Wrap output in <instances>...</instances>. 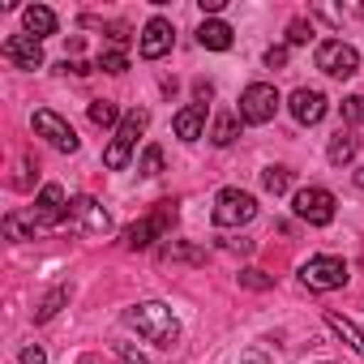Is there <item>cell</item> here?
<instances>
[{"mask_svg":"<svg viewBox=\"0 0 364 364\" xmlns=\"http://www.w3.org/2000/svg\"><path fill=\"white\" fill-rule=\"evenodd\" d=\"M124 326L137 330L154 347H176L180 343V321H176L171 304H163V300H141V304L124 309Z\"/></svg>","mask_w":364,"mask_h":364,"instance_id":"cell-1","label":"cell"},{"mask_svg":"<svg viewBox=\"0 0 364 364\" xmlns=\"http://www.w3.org/2000/svg\"><path fill=\"white\" fill-rule=\"evenodd\" d=\"M146 124H150V112H146V107H133V112H124V120L116 124V137H112V146L103 150V167L120 171V167L129 163V154H133L137 137L146 133Z\"/></svg>","mask_w":364,"mask_h":364,"instance_id":"cell-2","label":"cell"},{"mask_svg":"<svg viewBox=\"0 0 364 364\" xmlns=\"http://www.w3.org/2000/svg\"><path fill=\"white\" fill-rule=\"evenodd\" d=\"M176 206H180V202H159V206H154V215H146V219L129 223V228H124V236H120V240H124V249H133V253H137V249H150L154 240H163V236L171 232V223H176Z\"/></svg>","mask_w":364,"mask_h":364,"instance_id":"cell-3","label":"cell"},{"mask_svg":"<svg viewBox=\"0 0 364 364\" xmlns=\"http://www.w3.org/2000/svg\"><path fill=\"white\" fill-rule=\"evenodd\" d=\"M300 283H304L309 291H334V287H343V283H347V262H343V257H334V253L309 257V262L300 266Z\"/></svg>","mask_w":364,"mask_h":364,"instance_id":"cell-4","label":"cell"},{"mask_svg":"<svg viewBox=\"0 0 364 364\" xmlns=\"http://www.w3.org/2000/svg\"><path fill=\"white\" fill-rule=\"evenodd\" d=\"M279 90L270 86V82H253V86H245V95H240V120L245 124H270L274 120V112H279Z\"/></svg>","mask_w":364,"mask_h":364,"instance_id":"cell-5","label":"cell"},{"mask_svg":"<svg viewBox=\"0 0 364 364\" xmlns=\"http://www.w3.org/2000/svg\"><path fill=\"white\" fill-rule=\"evenodd\" d=\"M334 193L330 189H317V185H309V189H300L296 198H291V210H296V219H304L309 228H330L334 223Z\"/></svg>","mask_w":364,"mask_h":364,"instance_id":"cell-6","label":"cell"},{"mask_svg":"<svg viewBox=\"0 0 364 364\" xmlns=\"http://www.w3.org/2000/svg\"><path fill=\"white\" fill-rule=\"evenodd\" d=\"M253 215H257V198L245 193V189H223L215 198V210H210L215 228H245Z\"/></svg>","mask_w":364,"mask_h":364,"instance_id":"cell-7","label":"cell"},{"mask_svg":"<svg viewBox=\"0 0 364 364\" xmlns=\"http://www.w3.org/2000/svg\"><path fill=\"white\" fill-rule=\"evenodd\" d=\"M31 219L39 232H52V228H65L69 223V202H65V189L60 185H43L35 206H31Z\"/></svg>","mask_w":364,"mask_h":364,"instance_id":"cell-8","label":"cell"},{"mask_svg":"<svg viewBox=\"0 0 364 364\" xmlns=\"http://www.w3.org/2000/svg\"><path fill=\"white\" fill-rule=\"evenodd\" d=\"M317 69L326 77H351L360 69V52L343 39H326V43H317Z\"/></svg>","mask_w":364,"mask_h":364,"instance_id":"cell-9","label":"cell"},{"mask_svg":"<svg viewBox=\"0 0 364 364\" xmlns=\"http://www.w3.org/2000/svg\"><path fill=\"white\" fill-rule=\"evenodd\" d=\"M31 124H35V133H39L48 146H56L60 154H73V150H77V133H73V124H69L65 116H56V112L39 107V112L31 116Z\"/></svg>","mask_w":364,"mask_h":364,"instance_id":"cell-10","label":"cell"},{"mask_svg":"<svg viewBox=\"0 0 364 364\" xmlns=\"http://www.w3.org/2000/svg\"><path fill=\"white\" fill-rule=\"evenodd\" d=\"M171 39H176L171 22H167V18H150V22L141 26V35H137V52H141L146 60H159V56L171 52Z\"/></svg>","mask_w":364,"mask_h":364,"instance_id":"cell-11","label":"cell"},{"mask_svg":"<svg viewBox=\"0 0 364 364\" xmlns=\"http://www.w3.org/2000/svg\"><path fill=\"white\" fill-rule=\"evenodd\" d=\"M69 223H82L90 236H107V232H112V215H107L95 198H73V202H69Z\"/></svg>","mask_w":364,"mask_h":364,"instance_id":"cell-12","label":"cell"},{"mask_svg":"<svg viewBox=\"0 0 364 364\" xmlns=\"http://www.w3.org/2000/svg\"><path fill=\"white\" fill-rule=\"evenodd\" d=\"M0 56L14 60L18 69H43V43L31 39V35H9L0 43Z\"/></svg>","mask_w":364,"mask_h":364,"instance_id":"cell-13","label":"cell"},{"mask_svg":"<svg viewBox=\"0 0 364 364\" xmlns=\"http://www.w3.org/2000/svg\"><path fill=\"white\" fill-rule=\"evenodd\" d=\"M287 107H291V116L300 120V124H317L321 116H326V95L321 90H309V86H300V90H291V99H287Z\"/></svg>","mask_w":364,"mask_h":364,"instance_id":"cell-14","label":"cell"},{"mask_svg":"<svg viewBox=\"0 0 364 364\" xmlns=\"http://www.w3.org/2000/svg\"><path fill=\"white\" fill-rule=\"evenodd\" d=\"M171 129H176V137H180V141H198V137L206 133V107H202V103L180 107V112H176V120H171Z\"/></svg>","mask_w":364,"mask_h":364,"instance_id":"cell-15","label":"cell"},{"mask_svg":"<svg viewBox=\"0 0 364 364\" xmlns=\"http://www.w3.org/2000/svg\"><path fill=\"white\" fill-rule=\"evenodd\" d=\"M22 26H26V35L31 39H48V35H56V14L48 9V5H26L22 9Z\"/></svg>","mask_w":364,"mask_h":364,"instance_id":"cell-16","label":"cell"},{"mask_svg":"<svg viewBox=\"0 0 364 364\" xmlns=\"http://www.w3.org/2000/svg\"><path fill=\"white\" fill-rule=\"evenodd\" d=\"M198 43H202L206 52H228V48H232V26L219 22V18H206V22L198 26Z\"/></svg>","mask_w":364,"mask_h":364,"instance_id":"cell-17","label":"cell"},{"mask_svg":"<svg viewBox=\"0 0 364 364\" xmlns=\"http://www.w3.org/2000/svg\"><path fill=\"white\" fill-rule=\"evenodd\" d=\"M355 154H360V137H355V133H347V129H338V133L330 137V146H326L330 167H347Z\"/></svg>","mask_w":364,"mask_h":364,"instance_id":"cell-18","label":"cell"},{"mask_svg":"<svg viewBox=\"0 0 364 364\" xmlns=\"http://www.w3.org/2000/svg\"><path fill=\"white\" fill-rule=\"evenodd\" d=\"M326 326H330V330H334V334H338V338H343V343H347L351 351H355V355H364V330H360L355 321H347L343 313L326 309Z\"/></svg>","mask_w":364,"mask_h":364,"instance_id":"cell-19","label":"cell"},{"mask_svg":"<svg viewBox=\"0 0 364 364\" xmlns=\"http://www.w3.org/2000/svg\"><path fill=\"white\" fill-rule=\"evenodd\" d=\"M69 296H73V287L69 283H60V287H52L43 300H39V309H35V321H52L65 304H69Z\"/></svg>","mask_w":364,"mask_h":364,"instance_id":"cell-20","label":"cell"},{"mask_svg":"<svg viewBox=\"0 0 364 364\" xmlns=\"http://www.w3.org/2000/svg\"><path fill=\"white\" fill-rule=\"evenodd\" d=\"M236 137H240V116H232V112L215 116V124H210V141H215V146H232Z\"/></svg>","mask_w":364,"mask_h":364,"instance_id":"cell-21","label":"cell"},{"mask_svg":"<svg viewBox=\"0 0 364 364\" xmlns=\"http://www.w3.org/2000/svg\"><path fill=\"white\" fill-rule=\"evenodd\" d=\"M159 257H163V262H193V266H202V262H206V253H202V249H193V245H180V240L163 245V249H159Z\"/></svg>","mask_w":364,"mask_h":364,"instance_id":"cell-22","label":"cell"},{"mask_svg":"<svg viewBox=\"0 0 364 364\" xmlns=\"http://www.w3.org/2000/svg\"><path fill=\"white\" fill-rule=\"evenodd\" d=\"M35 232H39V228H35L31 215H18V210L5 215V236H9V240H35Z\"/></svg>","mask_w":364,"mask_h":364,"instance_id":"cell-23","label":"cell"},{"mask_svg":"<svg viewBox=\"0 0 364 364\" xmlns=\"http://www.w3.org/2000/svg\"><path fill=\"white\" fill-rule=\"evenodd\" d=\"M90 120H95L99 129H112V124H120L124 116L116 112V103H112V99H95V103H90Z\"/></svg>","mask_w":364,"mask_h":364,"instance_id":"cell-24","label":"cell"},{"mask_svg":"<svg viewBox=\"0 0 364 364\" xmlns=\"http://www.w3.org/2000/svg\"><path fill=\"white\" fill-rule=\"evenodd\" d=\"M262 185H266V193L279 198V193L291 189V171H287V167H266V171H262Z\"/></svg>","mask_w":364,"mask_h":364,"instance_id":"cell-25","label":"cell"},{"mask_svg":"<svg viewBox=\"0 0 364 364\" xmlns=\"http://www.w3.org/2000/svg\"><path fill=\"white\" fill-rule=\"evenodd\" d=\"M95 69H103V73L120 77V73L129 69V56H124V52H99V65H95Z\"/></svg>","mask_w":364,"mask_h":364,"instance_id":"cell-26","label":"cell"},{"mask_svg":"<svg viewBox=\"0 0 364 364\" xmlns=\"http://www.w3.org/2000/svg\"><path fill=\"white\" fill-rule=\"evenodd\" d=\"M137 171H141V176H163V150H159V146H146Z\"/></svg>","mask_w":364,"mask_h":364,"instance_id":"cell-27","label":"cell"},{"mask_svg":"<svg viewBox=\"0 0 364 364\" xmlns=\"http://www.w3.org/2000/svg\"><path fill=\"white\" fill-rule=\"evenodd\" d=\"M240 287H249V291H266V287H274V279L266 274V270H240Z\"/></svg>","mask_w":364,"mask_h":364,"instance_id":"cell-28","label":"cell"},{"mask_svg":"<svg viewBox=\"0 0 364 364\" xmlns=\"http://www.w3.org/2000/svg\"><path fill=\"white\" fill-rule=\"evenodd\" d=\"M343 120L347 124H364V95H347L343 99Z\"/></svg>","mask_w":364,"mask_h":364,"instance_id":"cell-29","label":"cell"},{"mask_svg":"<svg viewBox=\"0 0 364 364\" xmlns=\"http://www.w3.org/2000/svg\"><path fill=\"white\" fill-rule=\"evenodd\" d=\"M309 39H313V26H309L304 18H296V22L287 26V43H291V48H300V43H309Z\"/></svg>","mask_w":364,"mask_h":364,"instance_id":"cell-30","label":"cell"},{"mask_svg":"<svg viewBox=\"0 0 364 364\" xmlns=\"http://www.w3.org/2000/svg\"><path fill=\"white\" fill-rule=\"evenodd\" d=\"M103 31H107V39L116 43V52H120V48H129V39H133V35H129L124 26H116V22H112V26H103Z\"/></svg>","mask_w":364,"mask_h":364,"instance_id":"cell-31","label":"cell"},{"mask_svg":"<svg viewBox=\"0 0 364 364\" xmlns=\"http://www.w3.org/2000/svg\"><path fill=\"white\" fill-rule=\"evenodd\" d=\"M22 364H48V351L39 343H31V347H22Z\"/></svg>","mask_w":364,"mask_h":364,"instance_id":"cell-32","label":"cell"},{"mask_svg":"<svg viewBox=\"0 0 364 364\" xmlns=\"http://www.w3.org/2000/svg\"><path fill=\"white\" fill-rule=\"evenodd\" d=\"M240 364H270V351H266V347H249V351L240 355Z\"/></svg>","mask_w":364,"mask_h":364,"instance_id":"cell-33","label":"cell"},{"mask_svg":"<svg viewBox=\"0 0 364 364\" xmlns=\"http://www.w3.org/2000/svg\"><path fill=\"white\" fill-rule=\"evenodd\" d=\"M287 65V48H270L266 52V69H283Z\"/></svg>","mask_w":364,"mask_h":364,"instance_id":"cell-34","label":"cell"},{"mask_svg":"<svg viewBox=\"0 0 364 364\" xmlns=\"http://www.w3.org/2000/svg\"><path fill=\"white\" fill-rule=\"evenodd\" d=\"M198 5H202V14H206V18H215V14H223V9H228V0H198Z\"/></svg>","mask_w":364,"mask_h":364,"instance_id":"cell-35","label":"cell"},{"mask_svg":"<svg viewBox=\"0 0 364 364\" xmlns=\"http://www.w3.org/2000/svg\"><path fill=\"white\" fill-rule=\"evenodd\" d=\"M116 351H120V360H124V364H150V360H146V355H137L133 347H116Z\"/></svg>","mask_w":364,"mask_h":364,"instance_id":"cell-36","label":"cell"},{"mask_svg":"<svg viewBox=\"0 0 364 364\" xmlns=\"http://www.w3.org/2000/svg\"><path fill=\"white\" fill-rule=\"evenodd\" d=\"M355 185H360V189H364V171H360V176H355Z\"/></svg>","mask_w":364,"mask_h":364,"instance_id":"cell-37","label":"cell"}]
</instances>
